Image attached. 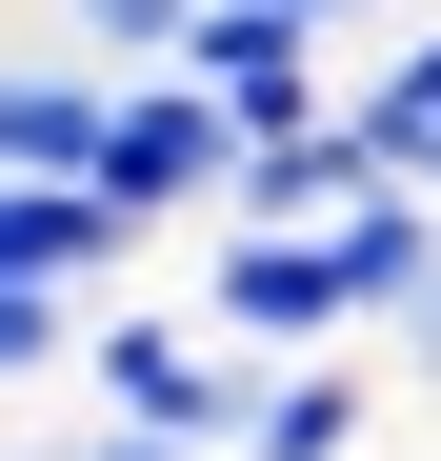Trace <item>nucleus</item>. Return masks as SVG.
Instances as JSON below:
<instances>
[{"mask_svg":"<svg viewBox=\"0 0 441 461\" xmlns=\"http://www.w3.org/2000/svg\"><path fill=\"white\" fill-rule=\"evenodd\" d=\"M261 381H281V361H241L201 301H121V321L81 341V402H101V421H161V441H201V461H241Z\"/></svg>","mask_w":441,"mask_h":461,"instance_id":"f257e3e1","label":"nucleus"},{"mask_svg":"<svg viewBox=\"0 0 441 461\" xmlns=\"http://www.w3.org/2000/svg\"><path fill=\"white\" fill-rule=\"evenodd\" d=\"M181 301H201L241 361H321V341H361V301H341V261H321V221H302V241H281V221H201V241H181Z\"/></svg>","mask_w":441,"mask_h":461,"instance_id":"f03ea898","label":"nucleus"},{"mask_svg":"<svg viewBox=\"0 0 441 461\" xmlns=\"http://www.w3.org/2000/svg\"><path fill=\"white\" fill-rule=\"evenodd\" d=\"M220 181H241V121H220L181 60H121V121H101V201H140L161 241H201Z\"/></svg>","mask_w":441,"mask_h":461,"instance_id":"7ed1b4c3","label":"nucleus"},{"mask_svg":"<svg viewBox=\"0 0 441 461\" xmlns=\"http://www.w3.org/2000/svg\"><path fill=\"white\" fill-rule=\"evenodd\" d=\"M181 81L241 140H281V121H341V41L302 21V0H201V21H181Z\"/></svg>","mask_w":441,"mask_h":461,"instance_id":"20e7f679","label":"nucleus"},{"mask_svg":"<svg viewBox=\"0 0 441 461\" xmlns=\"http://www.w3.org/2000/svg\"><path fill=\"white\" fill-rule=\"evenodd\" d=\"M241 461H382V341L281 361V381H261V421H241Z\"/></svg>","mask_w":441,"mask_h":461,"instance_id":"39448f33","label":"nucleus"},{"mask_svg":"<svg viewBox=\"0 0 441 461\" xmlns=\"http://www.w3.org/2000/svg\"><path fill=\"white\" fill-rule=\"evenodd\" d=\"M101 121H121V60H0V181H101Z\"/></svg>","mask_w":441,"mask_h":461,"instance_id":"423d86ee","label":"nucleus"},{"mask_svg":"<svg viewBox=\"0 0 441 461\" xmlns=\"http://www.w3.org/2000/svg\"><path fill=\"white\" fill-rule=\"evenodd\" d=\"M341 101H361V140L421 181V161H441V21H382V60H361Z\"/></svg>","mask_w":441,"mask_h":461,"instance_id":"0eeeda50","label":"nucleus"},{"mask_svg":"<svg viewBox=\"0 0 441 461\" xmlns=\"http://www.w3.org/2000/svg\"><path fill=\"white\" fill-rule=\"evenodd\" d=\"M81 341H101L81 281H0V381H81Z\"/></svg>","mask_w":441,"mask_h":461,"instance_id":"6e6552de","label":"nucleus"},{"mask_svg":"<svg viewBox=\"0 0 441 461\" xmlns=\"http://www.w3.org/2000/svg\"><path fill=\"white\" fill-rule=\"evenodd\" d=\"M60 21H81L101 60H181V21H201V0H60Z\"/></svg>","mask_w":441,"mask_h":461,"instance_id":"1a4fd4ad","label":"nucleus"},{"mask_svg":"<svg viewBox=\"0 0 441 461\" xmlns=\"http://www.w3.org/2000/svg\"><path fill=\"white\" fill-rule=\"evenodd\" d=\"M40 461H201V441H161V421H101V402H81V421H60Z\"/></svg>","mask_w":441,"mask_h":461,"instance_id":"9d476101","label":"nucleus"},{"mask_svg":"<svg viewBox=\"0 0 441 461\" xmlns=\"http://www.w3.org/2000/svg\"><path fill=\"white\" fill-rule=\"evenodd\" d=\"M382 381H421V402H441V281H421L401 321H382Z\"/></svg>","mask_w":441,"mask_h":461,"instance_id":"9b49d317","label":"nucleus"},{"mask_svg":"<svg viewBox=\"0 0 441 461\" xmlns=\"http://www.w3.org/2000/svg\"><path fill=\"white\" fill-rule=\"evenodd\" d=\"M421 201H441V161H421Z\"/></svg>","mask_w":441,"mask_h":461,"instance_id":"f8f14e48","label":"nucleus"},{"mask_svg":"<svg viewBox=\"0 0 441 461\" xmlns=\"http://www.w3.org/2000/svg\"><path fill=\"white\" fill-rule=\"evenodd\" d=\"M421 21H441V0H421Z\"/></svg>","mask_w":441,"mask_h":461,"instance_id":"ddd939ff","label":"nucleus"},{"mask_svg":"<svg viewBox=\"0 0 441 461\" xmlns=\"http://www.w3.org/2000/svg\"><path fill=\"white\" fill-rule=\"evenodd\" d=\"M21 461H40V441H21Z\"/></svg>","mask_w":441,"mask_h":461,"instance_id":"4468645a","label":"nucleus"}]
</instances>
